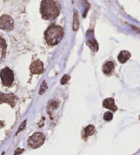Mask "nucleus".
Wrapping results in <instances>:
<instances>
[{
  "label": "nucleus",
  "instance_id": "nucleus-1",
  "mask_svg": "<svg viewBox=\"0 0 140 155\" xmlns=\"http://www.w3.org/2000/svg\"><path fill=\"white\" fill-rule=\"evenodd\" d=\"M40 12L45 20H54L60 15V10L54 0H43L41 3Z\"/></svg>",
  "mask_w": 140,
  "mask_h": 155
},
{
  "label": "nucleus",
  "instance_id": "nucleus-2",
  "mask_svg": "<svg viewBox=\"0 0 140 155\" xmlns=\"http://www.w3.org/2000/svg\"><path fill=\"white\" fill-rule=\"evenodd\" d=\"M64 35L62 27L55 25H51L44 33V37L47 43L50 46L58 44L61 40Z\"/></svg>",
  "mask_w": 140,
  "mask_h": 155
},
{
  "label": "nucleus",
  "instance_id": "nucleus-3",
  "mask_svg": "<svg viewBox=\"0 0 140 155\" xmlns=\"http://www.w3.org/2000/svg\"><path fill=\"white\" fill-rule=\"evenodd\" d=\"M45 140V137H44L43 133L38 132L33 134L31 136L27 141L28 146L32 148H38L43 144Z\"/></svg>",
  "mask_w": 140,
  "mask_h": 155
},
{
  "label": "nucleus",
  "instance_id": "nucleus-4",
  "mask_svg": "<svg viewBox=\"0 0 140 155\" xmlns=\"http://www.w3.org/2000/svg\"><path fill=\"white\" fill-rule=\"evenodd\" d=\"M0 77H1L2 84L6 87H10L14 82V74L13 71L9 68H5L0 71Z\"/></svg>",
  "mask_w": 140,
  "mask_h": 155
},
{
  "label": "nucleus",
  "instance_id": "nucleus-5",
  "mask_svg": "<svg viewBox=\"0 0 140 155\" xmlns=\"http://www.w3.org/2000/svg\"><path fill=\"white\" fill-rule=\"evenodd\" d=\"M14 28V21L12 17L8 15H3L0 17V29L11 31Z\"/></svg>",
  "mask_w": 140,
  "mask_h": 155
},
{
  "label": "nucleus",
  "instance_id": "nucleus-6",
  "mask_svg": "<svg viewBox=\"0 0 140 155\" xmlns=\"http://www.w3.org/2000/svg\"><path fill=\"white\" fill-rule=\"evenodd\" d=\"M17 101V97L12 93L5 94L0 92V104L6 103L13 107Z\"/></svg>",
  "mask_w": 140,
  "mask_h": 155
},
{
  "label": "nucleus",
  "instance_id": "nucleus-7",
  "mask_svg": "<svg viewBox=\"0 0 140 155\" xmlns=\"http://www.w3.org/2000/svg\"><path fill=\"white\" fill-rule=\"evenodd\" d=\"M30 70L32 74H40L44 71L43 64L40 60H36L31 64Z\"/></svg>",
  "mask_w": 140,
  "mask_h": 155
},
{
  "label": "nucleus",
  "instance_id": "nucleus-8",
  "mask_svg": "<svg viewBox=\"0 0 140 155\" xmlns=\"http://www.w3.org/2000/svg\"><path fill=\"white\" fill-rule=\"evenodd\" d=\"M103 106L105 108L110 110L113 112H116L117 110V106L115 104L114 99L113 98H107L105 99L103 103Z\"/></svg>",
  "mask_w": 140,
  "mask_h": 155
},
{
  "label": "nucleus",
  "instance_id": "nucleus-9",
  "mask_svg": "<svg viewBox=\"0 0 140 155\" xmlns=\"http://www.w3.org/2000/svg\"><path fill=\"white\" fill-rule=\"evenodd\" d=\"M131 53L127 51H122L120 52L117 59L121 63H124L130 59Z\"/></svg>",
  "mask_w": 140,
  "mask_h": 155
},
{
  "label": "nucleus",
  "instance_id": "nucleus-10",
  "mask_svg": "<svg viewBox=\"0 0 140 155\" xmlns=\"http://www.w3.org/2000/svg\"><path fill=\"white\" fill-rule=\"evenodd\" d=\"M114 70V64L113 62L108 61L103 65V71L106 75H110Z\"/></svg>",
  "mask_w": 140,
  "mask_h": 155
},
{
  "label": "nucleus",
  "instance_id": "nucleus-11",
  "mask_svg": "<svg viewBox=\"0 0 140 155\" xmlns=\"http://www.w3.org/2000/svg\"><path fill=\"white\" fill-rule=\"evenodd\" d=\"M86 44L90 48L92 51L94 52H96L98 51V49H99V46H98L97 41L95 40V39L94 38H89L86 41Z\"/></svg>",
  "mask_w": 140,
  "mask_h": 155
},
{
  "label": "nucleus",
  "instance_id": "nucleus-12",
  "mask_svg": "<svg viewBox=\"0 0 140 155\" xmlns=\"http://www.w3.org/2000/svg\"><path fill=\"white\" fill-rule=\"evenodd\" d=\"M7 44L5 43V40L3 38L0 37V53L2 54V57L4 58L6 52Z\"/></svg>",
  "mask_w": 140,
  "mask_h": 155
},
{
  "label": "nucleus",
  "instance_id": "nucleus-13",
  "mask_svg": "<svg viewBox=\"0 0 140 155\" xmlns=\"http://www.w3.org/2000/svg\"><path fill=\"white\" fill-rule=\"evenodd\" d=\"M79 17H78L77 11H75L74 22H73V30L74 31H77L78 28H79Z\"/></svg>",
  "mask_w": 140,
  "mask_h": 155
},
{
  "label": "nucleus",
  "instance_id": "nucleus-14",
  "mask_svg": "<svg viewBox=\"0 0 140 155\" xmlns=\"http://www.w3.org/2000/svg\"><path fill=\"white\" fill-rule=\"evenodd\" d=\"M95 133V127L92 125V124H89L88 127H86L85 129V134L88 136H90L92 135Z\"/></svg>",
  "mask_w": 140,
  "mask_h": 155
},
{
  "label": "nucleus",
  "instance_id": "nucleus-15",
  "mask_svg": "<svg viewBox=\"0 0 140 155\" xmlns=\"http://www.w3.org/2000/svg\"><path fill=\"white\" fill-rule=\"evenodd\" d=\"M47 88H48V86H47L46 82L43 81V82L41 84L40 91H39V94H40V95H43V94L45 92L46 90L47 89Z\"/></svg>",
  "mask_w": 140,
  "mask_h": 155
},
{
  "label": "nucleus",
  "instance_id": "nucleus-16",
  "mask_svg": "<svg viewBox=\"0 0 140 155\" xmlns=\"http://www.w3.org/2000/svg\"><path fill=\"white\" fill-rule=\"evenodd\" d=\"M103 118L106 121H110L113 118V114L110 112H107L105 113L104 116H103Z\"/></svg>",
  "mask_w": 140,
  "mask_h": 155
},
{
  "label": "nucleus",
  "instance_id": "nucleus-17",
  "mask_svg": "<svg viewBox=\"0 0 140 155\" xmlns=\"http://www.w3.org/2000/svg\"><path fill=\"white\" fill-rule=\"evenodd\" d=\"M70 79H71V76H70V75H68V74H66V75H64L62 77V78L61 79V84H67L70 80Z\"/></svg>",
  "mask_w": 140,
  "mask_h": 155
},
{
  "label": "nucleus",
  "instance_id": "nucleus-18",
  "mask_svg": "<svg viewBox=\"0 0 140 155\" xmlns=\"http://www.w3.org/2000/svg\"><path fill=\"white\" fill-rule=\"evenodd\" d=\"M26 122H27V120H24V121L23 122V123H22V124H21L20 127H19V129H18L17 132H16V134H18L19 132L21 131H23V130L25 128H26Z\"/></svg>",
  "mask_w": 140,
  "mask_h": 155
},
{
  "label": "nucleus",
  "instance_id": "nucleus-19",
  "mask_svg": "<svg viewBox=\"0 0 140 155\" xmlns=\"http://www.w3.org/2000/svg\"><path fill=\"white\" fill-rule=\"evenodd\" d=\"M23 151H24L23 149H21V148L16 149L15 153V154H14V155H20L21 154L23 153Z\"/></svg>",
  "mask_w": 140,
  "mask_h": 155
},
{
  "label": "nucleus",
  "instance_id": "nucleus-20",
  "mask_svg": "<svg viewBox=\"0 0 140 155\" xmlns=\"http://www.w3.org/2000/svg\"><path fill=\"white\" fill-rule=\"evenodd\" d=\"M139 119H140V116H139Z\"/></svg>",
  "mask_w": 140,
  "mask_h": 155
}]
</instances>
